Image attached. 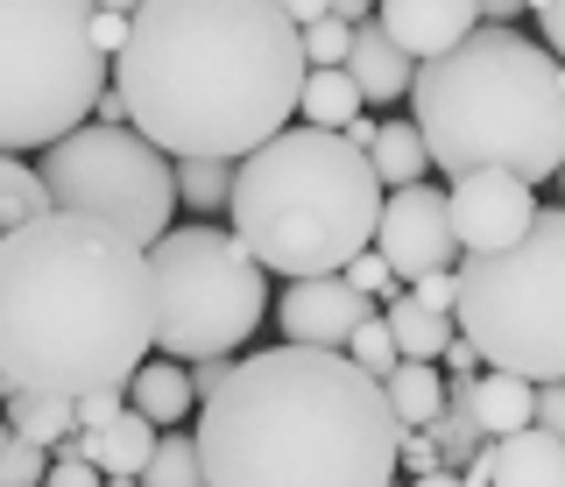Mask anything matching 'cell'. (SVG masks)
<instances>
[{"instance_id":"29","label":"cell","mask_w":565,"mask_h":487,"mask_svg":"<svg viewBox=\"0 0 565 487\" xmlns=\"http://www.w3.org/2000/svg\"><path fill=\"white\" fill-rule=\"evenodd\" d=\"M530 431H544V439L565 445V381H537V389H530Z\"/></svg>"},{"instance_id":"16","label":"cell","mask_w":565,"mask_h":487,"mask_svg":"<svg viewBox=\"0 0 565 487\" xmlns=\"http://www.w3.org/2000/svg\"><path fill=\"white\" fill-rule=\"evenodd\" d=\"M191 375L177 368V360H141V375L128 381V410L141 416V424H156V431H177L191 416Z\"/></svg>"},{"instance_id":"13","label":"cell","mask_w":565,"mask_h":487,"mask_svg":"<svg viewBox=\"0 0 565 487\" xmlns=\"http://www.w3.org/2000/svg\"><path fill=\"white\" fill-rule=\"evenodd\" d=\"M375 29L411 64H438L446 50H459L481 29V8H459V0H388V8H375Z\"/></svg>"},{"instance_id":"11","label":"cell","mask_w":565,"mask_h":487,"mask_svg":"<svg viewBox=\"0 0 565 487\" xmlns=\"http://www.w3.org/2000/svg\"><path fill=\"white\" fill-rule=\"evenodd\" d=\"M375 318V297L347 283V275H305V283H282V346H305V354H347V339Z\"/></svg>"},{"instance_id":"37","label":"cell","mask_w":565,"mask_h":487,"mask_svg":"<svg viewBox=\"0 0 565 487\" xmlns=\"http://www.w3.org/2000/svg\"><path fill=\"white\" fill-rule=\"evenodd\" d=\"M43 487H106V480H99L85 459H50V480H43Z\"/></svg>"},{"instance_id":"6","label":"cell","mask_w":565,"mask_h":487,"mask_svg":"<svg viewBox=\"0 0 565 487\" xmlns=\"http://www.w3.org/2000/svg\"><path fill=\"white\" fill-rule=\"evenodd\" d=\"M459 339L481 354L488 375L516 381H565V205L530 219L523 240L502 255H459Z\"/></svg>"},{"instance_id":"31","label":"cell","mask_w":565,"mask_h":487,"mask_svg":"<svg viewBox=\"0 0 565 487\" xmlns=\"http://www.w3.org/2000/svg\"><path fill=\"white\" fill-rule=\"evenodd\" d=\"M411 304L438 311V318H452V304H459V283H452V269H438V275H417V283H411Z\"/></svg>"},{"instance_id":"40","label":"cell","mask_w":565,"mask_h":487,"mask_svg":"<svg viewBox=\"0 0 565 487\" xmlns=\"http://www.w3.org/2000/svg\"><path fill=\"white\" fill-rule=\"evenodd\" d=\"M14 445V431H8V416H0V452H8Z\"/></svg>"},{"instance_id":"19","label":"cell","mask_w":565,"mask_h":487,"mask_svg":"<svg viewBox=\"0 0 565 487\" xmlns=\"http://www.w3.org/2000/svg\"><path fill=\"white\" fill-rule=\"evenodd\" d=\"M297 113H305V128H318V134H347L367 107H361V93H353L347 72H305Z\"/></svg>"},{"instance_id":"28","label":"cell","mask_w":565,"mask_h":487,"mask_svg":"<svg viewBox=\"0 0 565 487\" xmlns=\"http://www.w3.org/2000/svg\"><path fill=\"white\" fill-rule=\"evenodd\" d=\"M43 480H50V452H35L22 439L0 452V487H43Z\"/></svg>"},{"instance_id":"26","label":"cell","mask_w":565,"mask_h":487,"mask_svg":"<svg viewBox=\"0 0 565 487\" xmlns=\"http://www.w3.org/2000/svg\"><path fill=\"white\" fill-rule=\"evenodd\" d=\"M347 360H353V368H361L367 381H388V375H396V339H388V325H382V318H367L361 333L347 339Z\"/></svg>"},{"instance_id":"34","label":"cell","mask_w":565,"mask_h":487,"mask_svg":"<svg viewBox=\"0 0 565 487\" xmlns=\"http://www.w3.org/2000/svg\"><path fill=\"white\" fill-rule=\"evenodd\" d=\"M347 283H353V290H361V297H382V290H388V283H396V275H388V269H382V255H375V248H367V255H361V262H347Z\"/></svg>"},{"instance_id":"1","label":"cell","mask_w":565,"mask_h":487,"mask_svg":"<svg viewBox=\"0 0 565 487\" xmlns=\"http://www.w3.org/2000/svg\"><path fill=\"white\" fill-rule=\"evenodd\" d=\"M128 128L170 163H247L269 149L305 93V36L269 0H149L114 57Z\"/></svg>"},{"instance_id":"17","label":"cell","mask_w":565,"mask_h":487,"mask_svg":"<svg viewBox=\"0 0 565 487\" xmlns=\"http://www.w3.org/2000/svg\"><path fill=\"white\" fill-rule=\"evenodd\" d=\"M367 170H375L382 191H411V184H424V170H431V155H424V134L411 128V120H382L375 149H367Z\"/></svg>"},{"instance_id":"14","label":"cell","mask_w":565,"mask_h":487,"mask_svg":"<svg viewBox=\"0 0 565 487\" xmlns=\"http://www.w3.org/2000/svg\"><path fill=\"white\" fill-rule=\"evenodd\" d=\"M347 78H353V93H361V107H396V99H411L417 64L403 57L375 22H361L353 29V50H347Z\"/></svg>"},{"instance_id":"41","label":"cell","mask_w":565,"mask_h":487,"mask_svg":"<svg viewBox=\"0 0 565 487\" xmlns=\"http://www.w3.org/2000/svg\"><path fill=\"white\" fill-rule=\"evenodd\" d=\"M558 191H565V170H558Z\"/></svg>"},{"instance_id":"24","label":"cell","mask_w":565,"mask_h":487,"mask_svg":"<svg viewBox=\"0 0 565 487\" xmlns=\"http://www.w3.org/2000/svg\"><path fill=\"white\" fill-rule=\"evenodd\" d=\"M141 487H205V466H199V439H156L149 466H141Z\"/></svg>"},{"instance_id":"43","label":"cell","mask_w":565,"mask_h":487,"mask_svg":"<svg viewBox=\"0 0 565 487\" xmlns=\"http://www.w3.org/2000/svg\"><path fill=\"white\" fill-rule=\"evenodd\" d=\"M0 396H8V389H0Z\"/></svg>"},{"instance_id":"42","label":"cell","mask_w":565,"mask_h":487,"mask_svg":"<svg viewBox=\"0 0 565 487\" xmlns=\"http://www.w3.org/2000/svg\"><path fill=\"white\" fill-rule=\"evenodd\" d=\"M388 487H396V480H388Z\"/></svg>"},{"instance_id":"22","label":"cell","mask_w":565,"mask_h":487,"mask_svg":"<svg viewBox=\"0 0 565 487\" xmlns=\"http://www.w3.org/2000/svg\"><path fill=\"white\" fill-rule=\"evenodd\" d=\"M50 219V191L35 177V163L22 155H0V234H22V226Z\"/></svg>"},{"instance_id":"21","label":"cell","mask_w":565,"mask_h":487,"mask_svg":"<svg viewBox=\"0 0 565 487\" xmlns=\"http://www.w3.org/2000/svg\"><path fill=\"white\" fill-rule=\"evenodd\" d=\"M0 410H8V431L22 445L35 452H50V445H64L71 431H78V416H71V403H57V396H0Z\"/></svg>"},{"instance_id":"33","label":"cell","mask_w":565,"mask_h":487,"mask_svg":"<svg viewBox=\"0 0 565 487\" xmlns=\"http://www.w3.org/2000/svg\"><path fill=\"white\" fill-rule=\"evenodd\" d=\"M184 375H191V396H199V403H212V396L234 381V360H191Z\"/></svg>"},{"instance_id":"30","label":"cell","mask_w":565,"mask_h":487,"mask_svg":"<svg viewBox=\"0 0 565 487\" xmlns=\"http://www.w3.org/2000/svg\"><path fill=\"white\" fill-rule=\"evenodd\" d=\"M71 416H78V431H106L114 416H128V389H99V396H78V403H71Z\"/></svg>"},{"instance_id":"23","label":"cell","mask_w":565,"mask_h":487,"mask_svg":"<svg viewBox=\"0 0 565 487\" xmlns=\"http://www.w3.org/2000/svg\"><path fill=\"white\" fill-rule=\"evenodd\" d=\"M234 170H241V163H205V155L170 163L177 205H184V213H226V205H234Z\"/></svg>"},{"instance_id":"25","label":"cell","mask_w":565,"mask_h":487,"mask_svg":"<svg viewBox=\"0 0 565 487\" xmlns=\"http://www.w3.org/2000/svg\"><path fill=\"white\" fill-rule=\"evenodd\" d=\"M424 439H431V452H438V474H467V466L481 459V431H473L459 410H438L431 424H424Z\"/></svg>"},{"instance_id":"39","label":"cell","mask_w":565,"mask_h":487,"mask_svg":"<svg viewBox=\"0 0 565 487\" xmlns=\"http://www.w3.org/2000/svg\"><path fill=\"white\" fill-rule=\"evenodd\" d=\"M411 487H459V474H424V480H411Z\"/></svg>"},{"instance_id":"18","label":"cell","mask_w":565,"mask_h":487,"mask_svg":"<svg viewBox=\"0 0 565 487\" xmlns=\"http://www.w3.org/2000/svg\"><path fill=\"white\" fill-rule=\"evenodd\" d=\"M382 396H388V410H396L403 431H424L438 410H446V375L424 368V360H396V375L382 381Z\"/></svg>"},{"instance_id":"12","label":"cell","mask_w":565,"mask_h":487,"mask_svg":"<svg viewBox=\"0 0 565 487\" xmlns=\"http://www.w3.org/2000/svg\"><path fill=\"white\" fill-rule=\"evenodd\" d=\"M446 205H452L459 255H502L509 240H523L530 219H537V191L516 184V177H459L446 191Z\"/></svg>"},{"instance_id":"9","label":"cell","mask_w":565,"mask_h":487,"mask_svg":"<svg viewBox=\"0 0 565 487\" xmlns=\"http://www.w3.org/2000/svg\"><path fill=\"white\" fill-rule=\"evenodd\" d=\"M35 177L50 191V213L106 226V234H120L141 255L170 234V213H177L170 155L149 149L135 128H99V120H85L78 134H64L57 149H43Z\"/></svg>"},{"instance_id":"7","label":"cell","mask_w":565,"mask_h":487,"mask_svg":"<svg viewBox=\"0 0 565 487\" xmlns=\"http://www.w3.org/2000/svg\"><path fill=\"white\" fill-rule=\"evenodd\" d=\"M106 99V57L71 0H0V155L57 149Z\"/></svg>"},{"instance_id":"36","label":"cell","mask_w":565,"mask_h":487,"mask_svg":"<svg viewBox=\"0 0 565 487\" xmlns=\"http://www.w3.org/2000/svg\"><path fill=\"white\" fill-rule=\"evenodd\" d=\"M537 36H544V50L565 64V0H544V8H537Z\"/></svg>"},{"instance_id":"20","label":"cell","mask_w":565,"mask_h":487,"mask_svg":"<svg viewBox=\"0 0 565 487\" xmlns=\"http://www.w3.org/2000/svg\"><path fill=\"white\" fill-rule=\"evenodd\" d=\"M388 339H396V360H424V368H438V354H446L452 339V318H438V311H424L411 297H388Z\"/></svg>"},{"instance_id":"27","label":"cell","mask_w":565,"mask_h":487,"mask_svg":"<svg viewBox=\"0 0 565 487\" xmlns=\"http://www.w3.org/2000/svg\"><path fill=\"white\" fill-rule=\"evenodd\" d=\"M128 22H135V8H85V36H93V50L106 64L128 50Z\"/></svg>"},{"instance_id":"5","label":"cell","mask_w":565,"mask_h":487,"mask_svg":"<svg viewBox=\"0 0 565 487\" xmlns=\"http://www.w3.org/2000/svg\"><path fill=\"white\" fill-rule=\"evenodd\" d=\"M234 240L255 255L262 275L305 283V275H347L375 248L382 184L347 134L282 128L269 149H255L234 170Z\"/></svg>"},{"instance_id":"2","label":"cell","mask_w":565,"mask_h":487,"mask_svg":"<svg viewBox=\"0 0 565 487\" xmlns=\"http://www.w3.org/2000/svg\"><path fill=\"white\" fill-rule=\"evenodd\" d=\"M156 354L149 255L85 219H35L0 234V389L78 396L128 389Z\"/></svg>"},{"instance_id":"35","label":"cell","mask_w":565,"mask_h":487,"mask_svg":"<svg viewBox=\"0 0 565 487\" xmlns=\"http://www.w3.org/2000/svg\"><path fill=\"white\" fill-rule=\"evenodd\" d=\"M396 466H403L411 480L438 474V452H431V439H424V431H403V452H396Z\"/></svg>"},{"instance_id":"4","label":"cell","mask_w":565,"mask_h":487,"mask_svg":"<svg viewBox=\"0 0 565 487\" xmlns=\"http://www.w3.org/2000/svg\"><path fill=\"white\" fill-rule=\"evenodd\" d=\"M411 128L446 177H516L537 191L565 170V85L544 43L516 29H473L411 78Z\"/></svg>"},{"instance_id":"8","label":"cell","mask_w":565,"mask_h":487,"mask_svg":"<svg viewBox=\"0 0 565 487\" xmlns=\"http://www.w3.org/2000/svg\"><path fill=\"white\" fill-rule=\"evenodd\" d=\"M156 275V360H226L269 318V275L220 226H170L149 248Z\"/></svg>"},{"instance_id":"38","label":"cell","mask_w":565,"mask_h":487,"mask_svg":"<svg viewBox=\"0 0 565 487\" xmlns=\"http://www.w3.org/2000/svg\"><path fill=\"white\" fill-rule=\"evenodd\" d=\"M375 134H382V120H375V113H361V120L347 128V149H361V155H367V149H375Z\"/></svg>"},{"instance_id":"32","label":"cell","mask_w":565,"mask_h":487,"mask_svg":"<svg viewBox=\"0 0 565 487\" xmlns=\"http://www.w3.org/2000/svg\"><path fill=\"white\" fill-rule=\"evenodd\" d=\"M438 375H446V381H481L488 368H481V354H473V346L452 333V339H446V354H438Z\"/></svg>"},{"instance_id":"15","label":"cell","mask_w":565,"mask_h":487,"mask_svg":"<svg viewBox=\"0 0 565 487\" xmlns=\"http://www.w3.org/2000/svg\"><path fill=\"white\" fill-rule=\"evenodd\" d=\"M488 487H565V445L544 431H516V439L488 445Z\"/></svg>"},{"instance_id":"3","label":"cell","mask_w":565,"mask_h":487,"mask_svg":"<svg viewBox=\"0 0 565 487\" xmlns=\"http://www.w3.org/2000/svg\"><path fill=\"white\" fill-rule=\"evenodd\" d=\"M205 487H388L403 424L347 354L269 346L199 410Z\"/></svg>"},{"instance_id":"10","label":"cell","mask_w":565,"mask_h":487,"mask_svg":"<svg viewBox=\"0 0 565 487\" xmlns=\"http://www.w3.org/2000/svg\"><path fill=\"white\" fill-rule=\"evenodd\" d=\"M375 255L388 275H438L459 262L452 240V205L438 184H411V191H382V219H375Z\"/></svg>"}]
</instances>
